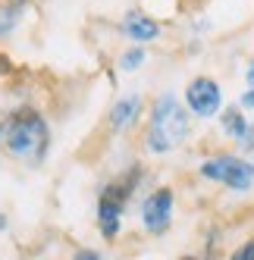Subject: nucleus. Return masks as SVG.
Listing matches in <instances>:
<instances>
[{"mask_svg":"<svg viewBox=\"0 0 254 260\" xmlns=\"http://www.w3.org/2000/svg\"><path fill=\"white\" fill-rule=\"evenodd\" d=\"M4 135H7V151L13 157L31 160V163H38L44 157V151H47V144H50L47 122H44V116L38 110H31V107L16 110L4 125Z\"/></svg>","mask_w":254,"mask_h":260,"instance_id":"obj_1","label":"nucleus"},{"mask_svg":"<svg viewBox=\"0 0 254 260\" xmlns=\"http://www.w3.org/2000/svg\"><path fill=\"white\" fill-rule=\"evenodd\" d=\"M185 138H188V107H182L173 94L157 98L151 113V128H148L151 154H170Z\"/></svg>","mask_w":254,"mask_h":260,"instance_id":"obj_2","label":"nucleus"},{"mask_svg":"<svg viewBox=\"0 0 254 260\" xmlns=\"http://www.w3.org/2000/svg\"><path fill=\"white\" fill-rule=\"evenodd\" d=\"M201 176L207 182H220L232 191H251L254 188V163L232 157V154H220L201 163Z\"/></svg>","mask_w":254,"mask_h":260,"instance_id":"obj_3","label":"nucleus"},{"mask_svg":"<svg viewBox=\"0 0 254 260\" xmlns=\"http://www.w3.org/2000/svg\"><path fill=\"white\" fill-rule=\"evenodd\" d=\"M185 107L192 110L195 116H216L220 113V107H223V91L220 85H216L210 76H198L188 82L185 88Z\"/></svg>","mask_w":254,"mask_h":260,"instance_id":"obj_4","label":"nucleus"},{"mask_svg":"<svg viewBox=\"0 0 254 260\" xmlns=\"http://www.w3.org/2000/svg\"><path fill=\"white\" fill-rule=\"evenodd\" d=\"M173 219V188H157L141 204V222L151 235H163Z\"/></svg>","mask_w":254,"mask_h":260,"instance_id":"obj_5","label":"nucleus"},{"mask_svg":"<svg viewBox=\"0 0 254 260\" xmlns=\"http://www.w3.org/2000/svg\"><path fill=\"white\" fill-rule=\"evenodd\" d=\"M122 31L129 35L132 41H154V38H160V22L157 19H151L148 13H141V10H132L129 16L122 19Z\"/></svg>","mask_w":254,"mask_h":260,"instance_id":"obj_6","label":"nucleus"},{"mask_svg":"<svg viewBox=\"0 0 254 260\" xmlns=\"http://www.w3.org/2000/svg\"><path fill=\"white\" fill-rule=\"evenodd\" d=\"M220 125H223V132L235 141H245V147H254V128L248 125L245 113H242V107H229L223 110V116H220Z\"/></svg>","mask_w":254,"mask_h":260,"instance_id":"obj_7","label":"nucleus"},{"mask_svg":"<svg viewBox=\"0 0 254 260\" xmlns=\"http://www.w3.org/2000/svg\"><path fill=\"white\" fill-rule=\"evenodd\" d=\"M138 110H141V98H138V94L116 101V104H113V110H110V125L116 128V132H125V128L135 122Z\"/></svg>","mask_w":254,"mask_h":260,"instance_id":"obj_8","label":"nucleus"},{"mask_svg":"<svg viewBox=\"0 0 254 260\" xmlns=\"http://www.w3.org/2000/svg\"><path fill=\"white\" fill-rule=\"evenodd\" d=\"M119 219H122V210H119V207L98 201V226H101V235H104L107 241H113V238L119 235Z\"/></svg>","mask_w":254,"mask_h":260,"instance_id":"obj_9","label":"nucleus"},{"mask_svg":"<svg viewBox=\"0 0 254 260\" xmlns=\"http://www.w3.org/2000/svg\"><path fill=\"white\" fill-rule=\"evenodd\" d=\"M144 60H148L144 47H132V50H125V57H122V69H138Z\"/></svg>","mask_w":254,"mask_h":260,"instance_id":"obj_10","label":"nucleus"},{"mask_svg":"<svg viewBox=\"0 0 254 260\" xmlns=\"http://www.w3.org/2000/svg\"><path fill=\"white\" fill-rule=\"evenodd\" d=\"M229 260H254V238L245 241L242 248H235V251L229 254Z\"/></svg>","mask_w":254,"mask_h":260,"instance_id":"obj_11","label":"nucleus"},{"mask_svg":"<svg viewBox=\"0 0 254 260\" xmlns=\"http://www.w3.org/2000/svg\"><path fill=\"white\" fill-rule=\"evenodd\" d=\"M72 260H101V254H98V251H79Z\"/></svg>","mask_w":254,"mask_h":260,"instance_id":"obj_12","label":"nucleus"},{"mask_svg":"<svg viewBox=\"0 0 254 260\" xmlns=\"http://www.w3.org/2000/svg\"><path fill=\"white\" fill-rule=\"evenodd\" d=\"M239 104H242V107H248V110H254V88H251V91H245Z\"/></svg>","mask_w":254,"mask_h":260,"instance_id":"obj_13","label":"nucleus"},{"mask_svg":"<svg viewBox=\"0 0 254 260\" xmlns=\"http://www.w3.org/2000/svg\"><path fill=\"white\" fill-rule=\"evenodd\" d=\"M245 82L254 88V60H251V63H248V69H245Z\"/></svg>","mask_w":254,"mask_h":260,"instance_id":"obj_14","label":"nucleus"},{"mask_svg":"<svg viewBox=\"0 0 254 260\" xmlns=\"http://www.w3.org/2000/svg\"><path fill=\"white\" fill-rule=\"evenodd\" d=\"M182 260H198V257H182Z\"/></svg>","mask_w":254,"mask_h":260,"instance_id":"obj_15","label":"nucleus"},{"mask_svg":"<svg viewBox=\"0 0 254 260\" xmlns=\"http://www.w3.org/2000/svg\"><path fill=\"white\" fill-rule=\"evenodd\" d=\"M0 132H4V122H0Z\"/></svg>","mask_w":254,"mask_h":260,"instance_id":"obj_16","label":"nucleus"}]
</instances>
